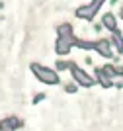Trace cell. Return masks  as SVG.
<instances>
[{
	"label": "cell",
	"instance_id": "1",
	"mask_svg": "<svg viewBox=\"0 0 123 131\" xmlns=\"http://www.w3.org/2000/svg\"><path fill=\"white\" fill-rule=\"evenodd\" d=\"M31 71H33V74L41 82H45V84H59V74L55 71H51V69H47V67H41V65H37V63H33Z\"/></svg>",
	"mask_w": 123,
	"mask_h": 131
},
{
	"label": "cell",
	"instance_id": "2",
	"mask_svg": "<svg viewBox=\"0 0 123 131\" xmlns=\"http://www.w3.org/2000/svg\"><path fill=\"white\" fill-rule=\"evenodd\" d=\"M70 72H72L74 80L78 82V84H82V86H92V84H94V80H92V78L82 71L80 67H76L74 63H70Z\"/></svg>",
	"mask_w": 123,
	"mask_h": 131
},
{
	"label": "cell",
	"instance_id": "3",
	"mask_svg": "<svg viewBox=\"0 0 123 131\" xmlns=\"http://www.w3.org/2000/svg\"><path fill=\"white\" fill-rule=\"evenodd\" d=\"M74 43V39H72V35L70 37H59L57 39V43H55V49H57V53L64 55L70 51V45Z\"/></svg>",
	"mask_w": 123,
	"mask_h": 131
},
{
	"label": "cell",
	"instance_id": "4",
	"mask_svg": "<svg viewBox=\"0 0 123 131\" xmlns=\"http://www.w3.org/2000/svg\"><path fill=\"white\" fill-rule=\"evenodd\" d=\"M96 51L100 55H102V57H106V59H109V57H111V47H109V41H107V39H100V41H98L96 43Z\"/></svg>",
	"mask_w": 123,
	"mask_h": 131
},
{
	"label": "cell",
	"instance_id": "5",
	"mask_svg": "<svg viewBox=\"0 0 123 131\" xmlns=\"http://www.w3.org/2000/svg\"><path fill=\"white\" fill-rule=\"evenodd\" d=\"M102 24L109 29V31H115V29H117V20H115V16H113V14H104Z\"/></svg>",
	"mask_w": 123,
	"mask_h": 131
},
{
	"label": "cell",
	"instance_id": "6",
	"mask_svg": "<svg viewBox=\"0 0 123 131\" xmlns=\"http://www.w3.org/2000/svg\"><path fill=\"white\" fill-rule=\"evenodd\" d=\"M76 16L80 18V20H92V18H94V12H92L90 6H80V8L76 10Z\"/></svg>",
	"mask_w": 123,
	"mask_h": 131
},
{
	"label": "cell",
	"instance_id": "7",
	"mask_svg": "<svg viewBox=\"0 0 123 131\" xmlns=\"http://www.w3.org/2000/svg\"><path fill=\"white\" fill-rule=\"evenodd\" d=\"M113 43H115V47H117L119 53H123V37H121V31H113Z\"/></svg>",
	"mask_w": 123,
	"mask_h": 131
},
{
	"label": "cell",
	"instance_id": "8",
	"mask_svg": "<svg viewBox=\"0 0 123 131\" xmlns=\"http://www.w3.org/2000/svg\"><path fill=\"white\" fill-rule=\"evenodd\" d=\"M72 27H70V24H63V26H59V33H61V37H70L72 35Z\"/></svg>",
	"mask_w": 123,
	"mask_h": 131
},
{
	"label": "cell",
	"instance_id": "9",
	"mask_svg": "<svg viewBox=\"0 0 123 131\" xmlns=\"http://www.w3.org/2000/svg\"><path fill=\"white\" fill-rule=\"evenodd\" d=\"M2 123H4V125H8L10 129H16V127H20V125H21V121L18 119V117H8V119H4Z\"/></svg>",
	"mask_w": 123,
	"mask_h": 131
},
{
	"label": "cell",
	"instance_id": "10",
	"mask_svg": "<svg viewBox=\"0 0 123 131\" xmlns=\"http://www.w3.org/2000/svg\"><path fill=\"white\" fill-rule=\"evenodd\" d=\"M78 47H82V49H96V43L94 41H74Z\"/></svg>",
	"mask_w": 123,
	"mask_h": 131
},
{
	"label": "cell",
	"instance_id": "11",
	"mask_svg": "<svg viewBox=\"0 0 123 131\" xmlns=\"http://www.w3.org/2000/svg\"><path fill=\"white\" fill-rule=\"evenodd\" d=\"M66 67H70V63H64V61H59V63H57V71H64Z\"/></svg>",
	"mask_w": 123,
	"mask_h": 131
},
{
	"label": "cell",
	"instance_id": "12",
	"mask_svg": "<svg viewBox=\"0 0 123 131\" xmlns=\"http://www.w3.org/2000/svg\"><path fill=\"white\" fill-rule=\"evenodd\" d=\"M64 88H66V92H74V90H76L74 84H69V86H64Z\"/></svg>",
	"mask_w": 123,
	"mask_h": 131
},
{
	"label": "cell",
	"instance_id": "13",
	"mask_svg": "<svg viewBox=\"0 0 123 131\" xmlns=\"http://www.w3.org/2000/svg\"><path fill=\"white\" fill-rule=\"evenodd\" d=\"M0 131H14V129H10V127L4 125V123H0Z\"/></svg>",
	"mask_w": 123,
	"mask_h": 131
},
{
	"label": "cell",
	"instance_id": "14",
	"mask_svg": "<svg viewBox=\"0 0 123 131\" xmlns=\"http://www.w3.org/2000/svg\"><path fill=\"white\" fill-rule=\"evenodd\" d=\"M121 18H123V10H121Z\"/></svg>",
	"mask_w": 123,
	"mask_h": 131
}]
</instances>
